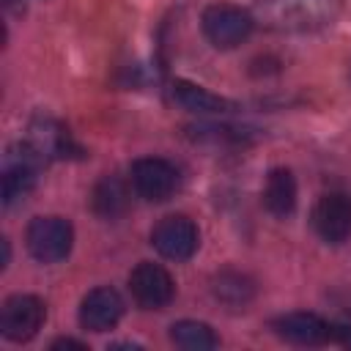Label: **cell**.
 <instances>
[{"label": "cell", "instance_id": "cell-1", "mask_svg": "<svg viewBox=\"0 0 351 351\" xmlns=\"http://www.w3.org/2000/svg\"><path fill=\"white\" fill-rule=\"evenodd\" d=\"M252 16L274 33H318L337 22L340 0H261Z\"/></svg>", "mask_w": 351, "mask_h": 351}, {"label": "cell", "instance_id": "cell-2", "mask_svg": "<svg viewBox=\"0 0 351 351\" xmlns=\"http://www.w3.org/2000/svg\"><path fill=\"white\" fill-rule=\"evenodd\" d=\"M44 162L47 159L27 140H22L5 151V159H3V206H14L33 192Z\"/></svg>", "mask_w": 351, "mask_h": 351}, {"label": "cell", "instance_id": "cell-3", "mask_svg": "<svg viewBox=\"0 0 351 351\" xmlns=\"http://www.w3.org/2000/svg\"><path fill=\"white\" fill-rule=\"evenodd\" d=\"M203 25V36L208 38L211 47L217 49H233L239 44H244L255 27V16L239 5L230 3H214L203 11L200 16Z\"/></svg>", "mask_w": 351, "mask_h": 351}, {"label": "cell", "instance_id": "cell-4", "mask_svg": "<svg viewBox=\"0 0 351 351\" xmlns=\"http://www.w3.org/2000/svg\"><path fill=\"white\" fill-rule=\"evenodd\" d=\"M27 252L38 263H60L74 244V228L63 217H33L25 230Z\"/></svg>", "mask_w": 351, "mask_h": 351}, {"label": "cell", "instance_id": "cell-5", "mask_svg": "<svg viewBox=\"0 0 351 351\" xmlns=\"http://www.w3.org/2000/svg\"><path fill=\"white\" fill-rule=\"evenodd\" d=\"M47 318V307L33 293H14L0 310V335L11 343H27L38 335Z\"/></svg>", "mask_w": 351, "mask_h": 351}, {"label": "cell", "instance_id": "cell-6", "mask_svg": "<svg viewBox=\"0 0 351 351\" xmlns=\"http://www.w3.org/2000/svg\"><path fill=\"white\" fill-rule=\"evenodd\" d=\"M151 244L154 250L167 258V261H189L195 252H197V244H200V233H197V225L184 217V214H170V217H162L154 230H151Z\"/></svg>", "mask_w": 351, "mask_h": 351}, {"label": "cell", "instance_id": "cell-7", "mask_svg": "<svg viewBox=\"0 0 351 351\" xmlns=\"http://www.w3.org/2000/svg\"><path fill=\"white\" fill-rule=\"evenodd\" d=\"M132 189L148 203H165L178 189V170L162 156H143L132 165Z\"/></svg>", "mask_w": 351, "mask_h": 351}, {"label": "cell", "instance_id": "cell-8", "mask_svg": "<svg viewBox=\"0 0 351 351\" xmlns=\"http://www.w3.org/2000/svg\"><path fill=\"white\" fill-rule=\"evenodd\" d=\"M129 291L143 310H162L173 302L176 282L165 266L151 263V261H140L129 274Z\"/></svg>", "mask_w": 351, "mask_h": 351}, {"label": "cell", "instance_id": "cell-9", "mask_svg": "<svg viewBox=\"0 0 351 351\" xmlns=\"http://www.w3.org/2000/svg\"><path fill=\"white\" fill-rule=\"evenodd\" d=\"M27 143L44 159H85V148L71 137V132L49 115H36L27 126Z\"/></svg>", "mask_w": 351, "mask_h": 351}, {"label": "cell", "instance_id": "cell-10", "mask_svg": "<svg viewBox=\"0 0 351 351\" xmlns=\"http://www.w3.org/2000/svg\"><path fill=\"white\" fill-rule=\"evenodd\" d=\"M313 228L326 244H343L351 239V197L340 192L324 195L313 208Z\"/></svg>", "mask_w": 351, "mask_h": 351}, {"label": "cell", "instance_id": "cell-11", "mask_svg": "<svg viewBox=\"0 0 351 351\" xmlns=\"http://www.w3.org/2000/svg\"><path fill=\"white\" fill-rule=\"evenodd\" d=\"M123 315V299L115 288H93L80 302V326L88 332H107Z\"/></svg>", "mask_w": 351, "mask_h": 351}, {"label": "cell", "instance_id": "cell-12", "mask_svg": "<svg viewBox=\"0 0 351 351\" xmlns=\"http://www.w3.org/2000/svg\"><path fill=\"white\" fill-rule=\"evenodd\" d=\"M271 326L282 340L293 346H321L329 340V324L315 313H285Z\"/></svg>", "mask_w": 351, "mask_h": 351}, {"label": "cell", "instance_id": "cell-13", "mask_svg": "<svg viewBox=\"0 0 351 351\" xmlns=\"http://www.w3.org/2000/svg\"><path fill=\"white\" fill-rule=\"evenodd\" d=\"M170 96H173V101L178 107H184L192 115H225V112L233 110V101L200 88V85H195L189 80H176L170 85Z\"/></svg>", "mask_w": 351, "mask_h": 351}, {"label": "cell", "instance_id": "cell-14", "mask_svg": "<svg viewBox=\"0 0 351 351\" xmlns=\"http://www.w3.org/2000/svg\"><path fill=\"white\" fill-rule=\"evenodd\" d=\"M296 178L288 167H274L266 176V186H263V206L274 214V217H288L296 208Z\"/></svg>", "mask_w": 351, "mask_h": 351}, {"label": "cell", "instance_id": "cell-15", "mask_svg": "<svg viewBox=\"0 0 351 351\" xmlns=\"http://www.w3.org/2000/svg\"><path fill=\"white\" fill-rule=\"evenodd\" d=\"M170 340L178 346V348H186V351H208V348H217L219 340L214 335V329L203 321H176L170 326Z\"/></svg>", "mask_w": 351, "mask_h": 351}, {"label": "cell", "instance_id": "cell-16", "mask_svg": "<svg viewBox=\"0 0 351 351\" xmlns=\"http://www.w3.org/2000/svg\"><path fill=\"white\" fill-rule=\"evenodd\" d=\"M211 291H214V296H217L219 302H225V304H230V307H241V304H247V302L252 299L255 285H252V280H250L247 274L228 269V271H222V274L214 277Z\"/></svg>", "mask_w": 351, "mask_h": 351}, {"label": "cell", "instance_id": "cell-17", "mask_svg": "<svg viewBox=\"0 0 351 351\" xmlns=\"http://www.w3.org/2000/svg\"><path fill=\"white\" fill-rule=\"evenodd\" d=\"M126 189L115 176H104L93 189V211L104 219H115L126 211Z\"/></svg>", "mask_w": 351, "mask_h": 351}, {"label": "cell", "instance_id": "cell-18", "mask_svg": "<svg viewBox=\"0 0 351 351\" xmlns=\"http://www.w3.org/2000/svg\"><path fill=\"white\" fill-rule=\"evenodd\" d=\"M329 340L340 343L343 348H351V326L348 324H329Z\"/></svg>", "mask_w": 351, "mask_h": 351}, {"label": "cell", "instance_id": "cell-19", "mask_svg": "<svg viewBox=\"0 0 351 351\" xmlns=\"http://www.w3.org/2000/svg\"><path fill=\"white\" fill-rule=\"evenodd\" d=\"M52 348H55V351H58V348H80V351H85V343L71 340V337H58V340L52 343Z\"/></svg>", "mask_w": 351, "mask_h": 351}, {"label": "cell", "instance_id": "cell-20", "mask_svg": "<svg viewBox=\"0 0 351 351\" xmlns=\"http://www.w3.org/2000/svg\"><path fill=\"white\" fill-rule=\"evenodd\" d=\"M11 261V247H8V239H3V266H8Z\"/></svg>", "mask_w": 351, "mask_h": 351}]
</instances>
